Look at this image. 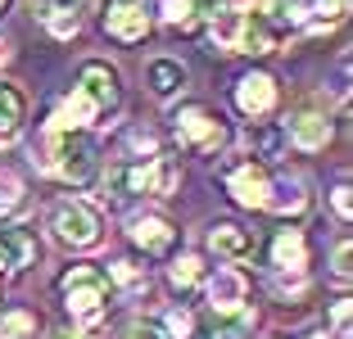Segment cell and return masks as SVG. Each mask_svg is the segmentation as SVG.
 <instances>
[{
	"mask_svg": "<svg viewBox=\"0 0 353 339\" xmlns=\"http://www.w3.org/2000/svg\"><path fill=\"white\" fill-rule=\"evenodd\" d=\"M50 236L63 249H95L100 245V213L82 199H63L50 208Z\"/></svg>",
	"mask_w": 353,
	"mask_h": 339,
	"instance_id": "obj_4",
	"label": "cell"
},
{
	"mask_svg": "<svg viewBox=\"0 0 353 339\" xmlns=\"http://www.w3.org/2000/svg\"><path fill=\"white\" fill-rule=\"evenodd\" d=\"M104 32L123 45L145 41L150 32V0H109L104 5Z\"/></svg>",
	"mask_w": 353,
	"mask_h": 339,
	"instance_id": "obj_5",
	"label": "cell"
},
{
	"mask_svg": "<svg viewBox=\"0 0 353 339\" xmlns=\"http://www.w3.org/2000/svg\"><path fill=\"white\" fill-rule=\"evenodd\" d=\"M272 267H276V271H303V267H308L303 231H281V236L272 240Z\"/></svg>",
	"mask_w": 353,
	"mask_h": 339,
	"instance_id": "obj_19",
	"label": "cell"
},
{
	"mask_svg": "<svg viewBox=\"0 0 353 339\" xmlns=\"http://www.w3.org/2000/svg\"><path fill=\"white\" fill-rule=\"evenodd\" d=\"M208 249L218 258H250L254 254V236L250 231H240L236 222H218L208 231Z\"/></svg>",
	"mask_w": 353,
	"mask_h": 339,
	"instance_id": "obj_18",
	"label": "cell"
},
{
	"mask_svg": "<svg viewBox=\"0 0 353 339\" xmlns=\"http://www.w3.org/2000/svg\"><path fill=\"white\" fill-rule=\"evenodd\" d=\"M259 14L276 28H303V0H259Z\"/></svg>",
	"mask_w": 353,
	"mask_h": 339,
	"instance_id": "obj_25",
	"label": "cell"
},
{
	"mask_svg": "<svg viewBox=\"0 0 353 339\" xmlns=\"http://www.w3.org/2000/svg\"><path fill=\"white\" fill-rule=\"evenodd\" d=\"M236 28H240V10H213V45L218 50H236Z\"/></svg>",
	"mask_w": 353,
	"mask_h": 339,
	"instance_id": "obj_27",
	"label": "cell"
},
{
	"mask_svg": "<svg viewBox=\"0 0 353 339\" xmlns=\"http://www.w3.org/2000/svg\"><path fill=\"white\" fill-rule=\"evenodd\" d=\"M208 303H213V312L218 317H231V312H240V303H245V276L231 267H218V276L208 280Z\"/></svg>",
	"mask_w": 353,
	"mask_h": 339,
	"instance_id": "obj_14",
	"label": "cell"
},
{
	"mask_svg": "<svg viewBox=\"0 0 353 339\" xmlns=\"http://www.w3.org/2000/svg\"><path fill=\"white\" fill-rule=\"evenodd\" d=\"M109 195L114 199H132V195H150V158H123L109 167Z\"/></svg>",
	"mask_w": 353,
	"mask_h": 339,
	"instance_id": "obj_11",
	"label": "cell"
},
{
	"mask_svg": "<svg viewBox=\"0 0 353 339\" xmlns=\"http://www.w3.org/2000/svg\"><path fill=\"white\" fill-rule=\"evenodd\" d=\"M263 208H272V213H281V217H299L303 208H308V190H303L299 176L268 181V199H263Z\"/></svg>",
	"mask_w": 353,
	"mask_h": 339,
	"instance_id": "obj_15",
	"label": "cell"
},
{
	"mask_svg": "<svg viewBox=\"0 0 353 339\" xmlns=\"http://www.w3.org/2000/svg\"><path fill=\"white\" fill-rule=\"evenodd\" d=\"M176 181H181V167H176V158L168 154H150V195L168 199L176 190Z\"/></svg>",
	"mask_w": 353,
	"mask_h": 339,
	"instance_id": "obj_23",
	"label": "cell"
},
{
	"mask_svg": "<svg viewBox=\"0 0 353 339\" xmlns=\"http://www.w3.org/2000/svg\"><path fill=\"white\" fill-rule=\"evenodd\" d=\"M59 294H63V303H68V312H73L77 326L95 330L104 321V312H109L114 280H109V271H100V267H73V271L59 276Z\"/></svg>",
	"mask_w": 353,
	"mask_h": 339,
	"instance_id": "obj_1",
	"label": "cell"
},
{
	"mask_svg": "<svg viewBox=\"0 0 353 339\" xmlns=\"http://www.w3.org/2000/svg\"><path fill=\"white\" fill-rule=\"evenodd\" d=\"M236 104L245 118H263V113H272V104H276V82H272L268 72H245L236 82Z\"/></svg>",
	"mask_w": 353,
	"mask_h": 339,
	"instance_id": "obj_9",
	"label": "cell"
},
{
	"mask_svg": "<svg viewBox=\"0 0 353 339\" xmlns=\"http://www.w3.org/2000/svg\"><path fill=\"white\" fill-rule=\"evenodd\" d=\"M163 19H168V28L190 32L199 23V0H163Z\"/></svg>",
	"mask_w": 353,
	"mask_h": 339,
	"instance_id": "obj_28",
	"label": "cell"
},
{
	"mask_svg": "<svg viewBox=\"0 0 353 339\" xmlns=\"http://www.w3.org/2000/svg\"><path fill=\"white\" fill-rule=\"evenodd\" d=\"M145 82H150V91H154L159 100H172V95L186 86V68H181L176 59H154L145 68Z\"/></svg>",
	"mask_w": 353,
	"mask_h": 339,
	"instance_id": "obj_21",
	"label": "cell"
},
{
	"mask_svg": "<svg viewBox=\"0 0 353 339\" xmlns=\"http://www.w3.org/2000/svg\"><path fill=\"white\" fill-rule=\"evenodd\" d=\"M349 254H353V245H349V240H340V245H335V254H331V271H335V280H349V276H353Z\"/></svg>",
	"mask_w": 353,
	"mask_h": 339,
	"instance_id": "obj_32",
	"label": "cell"
},
{
	"mask_svg": "<svg viewBox=\"0 0 353 339\" xmlns=\"http://www.w3.org/2000/svg\"><path fill=\"white\" fill-rule=\"evenodd\" d=\"M190 326H195V321H190L186 308H172V312L163 317V330H168V335H190Z\"/></svg>",
	"mask_w": 353,
	"mask_h": 339,
	"instance_id": "obj_33",
	"label": "cell"
},
{
	"mask_svg": "<svg viewBox=\"0 0 353 339\" xmlns=\"http://www.w3.org/2000/svg\"><path fill=\"white\" fill-rule=\"evenodd\" d=\"M331 204H335V213H340L344 217V222H349V217H353V199H349V185H335V195H331Z\"/></svg>",
	"mask_w": 353,
	"mask_h": 339,
	"instance_id": "obj_34",
	"label": "cell"
},
{
	"mask_svg": "<svg viewBox=\"0 0 353 339\" xmlns=\"http://www.w3.org/2000/svg\"><path fill=\"white\" fill-rule=\"evenodd\" d=\"M281 45V28L268 23L259 10H240V28H236V50L250 54H272Z\"/></svg>",
	"mask_w": 353,
	"mask_h": 339,
	"instance_id": "obj_8",
	"label": "cell"
},
{
	"mask_svg": "<svg viewBox=\"0 0 353 339\" xmlns=\"http://www.w3.org/2000/svg\"><path fill=\"white\" fill-rule=\"evenodd\" d=\"M127 236L132 245H141L145 254H172L176 249V226L168 217H154V213H141L127 222Z\"/></svg>",
	"mask_w": 353,
	"mask_h": 339,
	"instance_id": "obj_7",
	"label": "cell"
},
{
	"mask_svg": "<svg viewBox=\"0 0 353 339\" xmlns=\"http://www.w3.org/2000/svg\"><path fill=\"white\" fill-rule=\"evenodd\" d=\"M127 339H168V330H163V326H154V321H141V326L127 330Z\"/></svg>",
	"mask_w": 353,
	"mask_h": 339,
	"instance_id": "obj_35",
	"label": "cell"
},
{
	"mask_svg": "<svg viewBox=\"0 0 353 339\" xmlns=\"http://www.w3.org/2000/svg\"><path fill=\"white\" fill-rule=\"evenodd\" d=\"M37 335V317L23 308H10V312H0V339H32Z\"/></svg>",
	"mask_w": 353,
	"mask_h": 339,
	"instance_id": "obj_26",
	"label": "cell"
},
{
	"mask_svg": "<svg viewBox=\"0 0 353 339\" xmlns=\"http://www.w3.org/2000/svg\"><path fill=\"white\" fill-rule=\"evenodd\" d=\"M41 167L73 185L91 181L95 176V141L86 136V127H77V132H54L50 127L46 150H41Z\"/></svg>",
	"mask_w": 353,
	"mask_h": 339,
	"instance_id": "obj_2",
	"label": "cell"
},
{
	"mask_svg": "<svg viewBox=\"0 0 353 339\" xmlns=\"http://www.w3.org/2000/svg\"><path fill=\"white\" fill-rule=\"evenodd\" d=\"M168 280H172L176 289H190L199 280V258L195 254H186V258H176L172 267H168Z\"/></svg>",
	"mask_w": 353,
	"mask_h": 339,
	"instance_id": "obj_29",
	"label": "cell"
},
{
	"mask_svg": "<svg viewBox=\"0 0 353 339\" xmlns=\"http://www.w3.org/2000/svg\"><path fill=\"white\" fill-rule=\"evenodd\" d=\"M245 145L254 150V158H276L281 145H285V132H281L276 123H259V118H254V123L245 127Z\"/></svg>",
	"mask_w": 353,
	"mask_h": 339,
	"instance_id": "obj_22",
	"label": "cell"
},
{
	"mask_svg": "<svg viewBox=\"0 0 353 339\" xmlns=\"http://www.w3.org/2000/svg\"><path fill=\"white\" fill-rule=\"evenodd\" d=\"M95 118H100V109H95V104L73 86V95H68V100L54 109V123H50V127H54V132H77V127H91Z\"/></svg>",
	"mask_w": 353,
	"mask_h": 339,
	"instance_id": "obj_20",
	"label": "cell"
},
{
	"mask_svg": "<svg viewBox=\"0 0 353 339\" xmlns=\"http://www.w3.org/2000/svg\"><path fill=\"white\" fill-rule=\"evenodd\" d=\"M109 276H114L118 285H127V289H145V276H141L132 263H114V267H109Z\"/></svg>",
	"mask_w": 353,
	"mask_h": 339,
	"instance_id": "obj_31",
	"label": "cell"
},
{
	"mask_svg": "<svg viewBox=\"0 0 353 339\" xmlns=\"http://www.w3.org/2000/svg\"><path fill=\"white\" fill-rule=\"evenodd\" d=\"M19 199H23L19 176H0V217H10L14 208H19Z\"/></svg>",
	"mask_w": 353,
	"mask_h": 339,
	"instance_id": "obj_30",
	"label": "cell"
},
{
	"mask_svg": "<svg viewBox=\"0 0 353 339\" xmlns=\"http://www.w3.org/2000/svg\"><path fill=\"white\" fill-rule=\"evenodd\" d=\"M23 118H28V100H23V91H19V86H5V82H0V150L19 141Z\"/></svg>",
	"mask_w": 353,
	"mask_h": 339,
	"instance_id": "obj_16",
	"label": "cell"
},
{
	"mask_svg": "<svg viewBox=\"0 0 353 339\" xmlns=\"http://www.w3.org/2000/svg\"><path fill=\"white\" fill-rule=\"evenodd\" d=\"M5 5H10V0H0V10H5Z\"/></svg>",
	"mask_w": 353,
	"mask_h": 339,
	"instance_id": "obj_37",
	"label": "cell"
},
{
	"mask_svg": "<svg viewBox=\"0 0 353 339\" xmlns=\"http://www.w3.org/2000/svg\"><path fill=\"white\" fill-rule=\"evenodd\" d=\"M331 321H335V335H340V339H349V303H335Z\"/></svg>",
	"mask_w": 353,
	"mask_h": 339,
	"instance_id": "obj_36",
	"label": "cell"
},
{
	"mask_svg": "<svg viewBox=\"0 0 353 339\" xmlns=\"http://www.w3.org/2000/svg\"><path fill=\"white\" fill-rule=\"evenodd\" d=\"M227 195L236 199L240 208H263V199H268V172H263L259 163H240L227 172Z\"/></svg>",
	"mask_w": 353,
	"mask_h": 339,
	"instance_id": "obj_10",
	"label": "cell"
},
{
	"mask_svg": "<svg viewBox=\"0 0 353 339\" xmlns=\"http://www.w3.org/2000/svg\"><path fill=\"white\" fill-rule=\"evenodd\" d=\"M349 14V0H303V28H335Z\"/></svg>",
	"mask_w": 353,
	"mask_h": 339,
	"instance_id": "obj_24",
	"label": "cell"
},
{
	"mask_svg": "<svg viewBox=\"0 0 353 339\" xmlns=\"http://www.w3.org/2000/svg\"><path fill=\"white\" fill-rule=\"evenodd\" d=\"M37 258V236L28 226H5L0 231V271H23Z\"/></svg>",
	"mask_w": 353,
	"mask_h": 339,
	"instance_id": "obj_13",
	"label": "cell"
},
{
	"mask_svg": "<svg viewBox=\"0 0 353 339\" xmlns=\"http://www.w3.org/2000/svg\"><path fill=\"white\" fill-rule=\"evenodd\" d=\"M77 91H82L100 113H109V109H118V100H123V77H118V68L91 59V63H82V72H77Z\"/></svg>",
	"mask_w": 353,
	"mask_h": 339,
	"instance_id": "obj_6",
	"label": "cell"
},
{
	"mask_svg": "<svg viewBox=\"0 0 353 339\" xmlns=\"http://www.w3.org/2000/svg\"><path fill=\"white\" fill-rule=\"evenodd\" d=\"M172 127H176V136H181V145L195 150V154H218L222 145H227V118L213 113L208 104H181Z\"/></svg>",
	"mask_w": 353,
	"mask_h": 339,
	"instance_id": "obj_3",
	"label": "cell"
},
{
	"mask_svg": "<svg viewBox=\"0 0 353 339\" xmlns=\"http://www.w3.org/2000/svg\"><path fill=\"white\" fill-rule=\"evenodd\" d=\"M285 136H290L299 150H326V141H331V123H326L322 113H294L290 127H285Z\"/></svg>",
	"mask_w": 353,
	"mask_h": 339,
	"instance_id": "obj_17",
	"label": "cell"
},
{
	"mask_svg": "<svg viewBox=\"0 0 353 339\" xmlns=\"http://www.w3.org/2000/svg\"><path fill=\"white\" fill-rule=\"evenodd\" d=\"M37 19H41L59 41H73L77 32H82V0H41Z\"/></svg>",
	"mask_w": 353,
	"mask_h": 339,
	"instance_id": "obj_12",
	"label": "cell"
},
{
	"mask_svg": "<svg viewBox=\"0 0 353 339\" xmlns=\"http://www.w3.org/2000/svg\"><path fill=\"white\" fill-rule=\"evenodd\" d=\"M0 59H5V50H0Z\"/></svg>",
	"mask_w": 353,
	"mask_h": 339,
	"instance_id": "obj_38",
	"label": "cell"
}]
</instances>
